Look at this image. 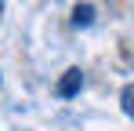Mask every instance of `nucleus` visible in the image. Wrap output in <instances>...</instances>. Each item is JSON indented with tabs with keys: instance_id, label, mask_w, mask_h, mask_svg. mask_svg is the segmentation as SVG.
Segmentation results:
<instances>
[{
	"instance_id": "obj_3",
	"label": "nucleus",
	"mask_w": 134,
	"mask_h": 131,
	"mask_svg": "<svg viewBox=\"0 0 134 131\" xmlns=\"http://www.w3.org/2000/svg\"><path fill=\"white\" fill-rule=\"evenodd\" d=\"M120 106H123V113L127 117H134V84L123 87V95H120Z\"/></svg>"
},
{
	"instance_id": "obj_1",
	"label": "nucleus",
	"mask_w": 134,
	"mask_h": 131,
	"mask_svg": "<svg viewBox=\"0 0 134 131\" xmlns=\"http://www.w3.org/2000/svg\"><path fill=\"white\" fill-rule=\"evenodd\" d=\"M80 87H83V73H80V69H65L62 80L54 84V95H58V98H72Z\"/></svg>"
},
{
	"instance_id": "obj_2",
	"label": "nucleus",
	"mask_w": 134,
	"mask_h": 131,
	"mask_svg": "<svg viewBox=\"0 0 134 131\" xmlns=\"http://www.w3.org/2000/svg\"><path fill=\"white\" fill-rule=\"evenodd\" d=\"M94 22V7L91 4H76L72 7V26H91Z\"/></svg>"
},
{
	"instance_id": "obj_4",
	"label": "nucleus",
	"mask_w": 134,
	"mask_h": 131,
	"mask_svg": "<svg viewBox=\"0 0 134 131\" xmlns=\"http://www.w3.org/2000/svg\"><path fill=\"white\" fill-rule=\"evenodd\" d=\"M0 7H4V0H0Z\"/></svg>"
}]
</instances>
